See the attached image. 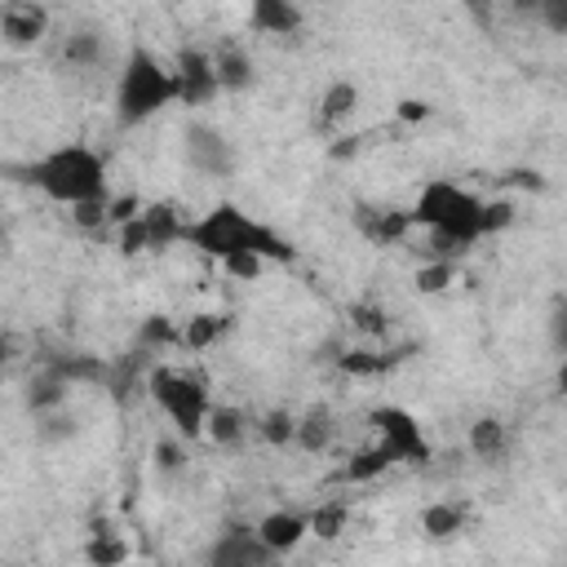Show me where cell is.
Returning <instances> with one entry per match:
<instances>
[{
  "label": "cell",
  "mask_w": 567,
  "mask_h": 567,
  "mask_svg": "<svg viewBox=\"0 0 567 567\" xmlns=\"http://www.w3.org/2000/svg\"><path fill=\"white\" fill-rule=\"evenodd\" d=\"M182 244H186L190 252L208 257V261H226V257H235V252H252V257H261L266 266H270V261L288 266V261L301 257L288 235H279L275 226L257 221V217L244 213L235 199H221V204L204 208L199 217H190L186 230H182Z\"/></svg>",
  "instance_id": "1"
},
{
  "label": "cell",
  "mask_w": 567,
  "mask_h": 567,
  "mask_svg": "<svg viewBox=\"0 0 567 567\" xmlns=\"http://www.w3.org/2000/svg\"><path fill=\"white\" fill-rule=\"evenodd\" d=\"M478 213H483V195H474L447 177L425 182L408 208L412 230H425V239H430L425 257H447V261H461L483 239Z\"/></svg>",
  "instance_id": "2"
},
{
  "label": "cell",
  "mask_w": 567,
  "mask_h": 567,
  "mask_svg": "<svg viewBox=\"0 0 567 567\" xmlns=\"http://www.w3.org/2000/svg\"><path fill=\"white\" fill-rule=\"evenodd\" d=\"M168 106H177V75L173 62H164L155 49L146 44H128L120 75H115V93H111V115L120 128H142L155 115H164Z\"/></svg>",
  "instance_id": "3"
},
{
  "label": "cell",
  "mask_w": 567,
  "mask_h": 567,
  "mask_svg": "<svg viewBox=\"0 0 567 567\" xmlns=\"http://www.w3.org/2000/svg\"><path fill=\"white\" fill-rule=\"evenodd\" d=\"M27 182H31L44 199H53V204H62V208H71V204H80V199L111 195L106 159H102V151H93V146H84V142H62V146L44 151L35 164H27Z\"/></svg>",
  "instance_id": "4"
},
{
  "label": "cell",
  "mask_w": 567,
  "mask_h": 567,
  "mask_svg": "<svg viewBox=\"0 0 567 567\" xmlns=\"http://www.w3.org/2000/svg\"><path fill=\"white\" fill-rule=\"evenodd\" d=\"M146 394H151V403L164 412V421L186 443H199L204 439V421H208L213 394H208V385L195 372H186L177 363H155L146 372Z\"/></svg>",
  "instance_id": "5"
},
{
  "label": "cell",
  "mask_w": 567,
  "mask_h": 567,
  "mask_svg": "<svg viewBox=\"0 0 567 567\" xmlns=\"http://www.w3.org/2000/svg\"><path fill=\"white\" fill-rule=\"evenodd\" d=\"M182 159H186L190 173L213 177V182H226L239 168L235 142L217 124H208V120H186V128H182Z\"/></svg>",
  "instance_id": "6"
},
{
  "label": "cell",
  "mask_w": 567,
  "mask_h": 567,
  "mask_svg": "<svg viewBox=\"0 0 567 567\" xmlns=\"http://www.w3.org/2000/svg\"><path fill=\"white\" fill-rule=\"evenodd\" d=\"M368 425H372L377 443L390 447L394 465H425V461L434 456V447H430V439H425V425H421L408 408H399V403L372 408V412H368Z\"/></svg>",
  "instance_id": "7"
},
{
  "label": "cell",
  "mask_w": 567,
  "mask_h": 567,
  "mask_svg": "<svg viewBox=\"0 0 567 567\" xmlns=\"http://www.w3.org/2000/svg\"><path fill=\"white\" fill-rule=\"evenodd\" d=\"M173 75H177V102L190 106V111H199V106L221 97V84H217V71H213V53L199 49V44H182L177 49Z\"/></svg>",
  "instance_id": "8"
},
{
  "label": "cell",
  "mask_w": 567,
  "mask_h": 567,
  "mask_svg": "<svg viewBox=\"0 0 567 567\" xmlns=\"http://www.w3.org/2000/svg\"><path fill=\"white\" fill-rule=\"evenodd\" d=\"M49 9L40 0H0V40L9 49H35L49 35Z\"/></svg>",
  "instance_id": "9"
},
{
  "label": "cell",
  "mask_w": 567,
  "mask_h": 567,
  "mask_svg": "<svg viewBox=\"0 0 567 567\" xmlns=\"http://www.w3.org/2000/svg\"><path fill=\"white\" fill-rule=\"evenodd\" d=\"M359 102H363V93H359V84L354 80H328V89L319 93V102H315V133H323V137H332L341 124H350L354 120V111H359Z\"/></svg>",
  "instance_id": "10"
},
{
  "label": "cell",
  "mask_w": 567,
  "mask_h": 567,
  "mask_svg": "<svg viewBox=\"0 0 567 567\" xmlns=\"http://www.w3.org/2000/svg\"><path fill=\"white\" fill-rule=\"evenodd\" d=\"M137 226H142V239H146V252H164L173 244H182V230H186V217L173 199H151L137 208Z\"/></svg>",
  "instance_id": "11"
},
{
  "label": "cell",
  "mask_w": 567,
  "mask_h": 567,
  "mask_svg": "<svg viewBox=\"0 0 567 567\" xmlns=\"http://www.w3.org/2000/svg\"><path fill=\"white\" fill-rule=\"evenodd\" d=\"M252 532H257V540L270 549V558L292 554V549L310 536V527H306V514H301V509H270V514H261V518L252 523Z\"/></svg>",
  "instance_id": "12"
},
{
  "label": "cell",
  "mask_w": 567,
  "mask_h": 567,
  "mask_svg": "<svg viewBox=\"0 0 567 567\" xmlns=\"http://www.w3.org/2000/svg\"><path fill=\"white\" fill-rule=\"evenodd\" d=\"M248 27L257 35L284 40V35H297L306 27V13L297 0H248Z\"/></svg>",
  "instance_id": "13"
},
{
  "label": "cell",
  "mask_w": 567,
  "mask_h": 567,
  "mask_svg": "<svg viewBox=\"0 0 567 567\" xmlns=\"http://www.w3.org/2000/svg\"><path fill=\"white\" fill-rule=\"evenodd\" d=\"M208 53H213V71H217L221 93H248L257 84V62H252V53L244 44L226 40V44H217Z\"/></svg>",
  "instance_id": "14"
},
{
  "label": "cell",
  "mask_w": 567,
  "mask_h": 567,
  "mask_svg": "<svg viewBox=\"0 0 567 567\" xmlns=\"http://www.w3.org/2000/svg\"><path fill=\"white\" fill-rule=\"evenodd\" d=\"M354 226H359L363 239H372V244H381V248L403 244V239L412 235L408 208H368V204H359V208H354Z\"/></svg>",
  "instance_id": "15"
},
{
  "label": "cell",
  "mask_w": 567,
  "mask_h": 567,
  "mask_svg": "<svg viewBox=\"0 0 567 567\" xmlns=\"http://www.w3.org/2000/svg\"><path fill=\"white\" fill-rule=\"evenodd\" d=\"M208 558H213V567H261V563H270V549L257 540L252 527H230L208 549Z\"/></svg>",
  "instance_id": "16"
},
{
  "label": "cell",
  "mask_w": 567,
  "mask_h": 567,
  "mask_svg": "<svg viewBox=\"0 0 567 567\" xmlns=\"http://www.w3.org/2000/svg\"><path fill=\"white\" fill-rule=\"evenodd\" d=\"M337 443V416L328 408H306L297 416V430H292V447H301L306 456H319Z\"/></svg>",
  "instance_id": "17"
},
{
  "label": "cell",
  "mask_w": 567,
  "mask_h": 567,
  "mask_svg": "<svg viewBox=\"0 0 567 567\" xmlns=\"http://www.w3.org/2000/svg\"><path fill=\"white\" fill-rule=\"evenodd\" d=\"M470 527V505L465 501H430L421 509V532L430 540H452Z\"/></svg>",
  "instance_id": "18"
},
{
  "label": "cell",
  "mask_w": 567,
  "mask_h": 567,
  "mask_svg": "<svg viewBox=\"0 0 567 567\" xmlns=\"http://www.w3.org/2000/svg\"><path fill=\"white\" fill-rule=\"evenodd\" d=\"M66 399H71V381L58 377L53 368H44L40 377H31V385H27V394H22V408H27L31 416H44V412L66 408Z\"/></svg>",
  "instance_id": "19"
},
{
  "label": "cell",
  "mask_w": 567,
  "mask_h": 567,
  "mask_svg": "<svg viewBox=\"0 0 567 567\" xmlns=\"http://www.w3.org/2000/svg\"><path fill=\"white\" fill-rule=\"evenodd\" d=\"M235 328V319L230 315H221V310H199V315H190L186 323H182V350H213L226 332Z\"/></svg>",
  "instance_id": "20"
},
{
  "label": "cell",
  "mask_w": 567,
  "mask_h": 567,
  "mask_svg": "<svg viewBox=\"0 0 567 567\" xmlns=\"http://www.w3.org/2000/svg\"><path fill=\"white\" fill-rule=\"evenodd\" d=\"M465 443H470V452L478 456V461H501L505 452H509V425L501 421V416H474V425L465 430Z\"/></svg>",
  "instance_id": "21"
},
{
  "label": "cell",
  "mask_w": 567,
  "mask_h": 567,
  "mask_svg": "<svg viewBox=\"0 0 567 567\" xmlns=\"http://www.w3.org/2000/svg\"><path fill=\"white\" fill-rule=\"evenodd\" d=\"M244 434H248V416H244L235 403H213V408H208L204 439H208L213 447H235V443H244Z\"/></svg>",
  "instance_id": "22"
},
{
  "label": "cell",
  "mask_w": 567,
  "mask_h": 567,
  "mask_svg": "<svg viewBox=\"0 0 567 567\" xmlns=\"http://www.w3.org/2000/svg\"><path fill=\"white\" fill-rule=\"evenodd\" d=\"M399 363H403V350H341L337 354V368L346 377H385Z\"/></svg>",
  "instance_id": "23"
},
{
  "label": "cell",
  "mask_w": 567,
  "mask_h": 567,
  "mask_svg": "<svg viewBox=\"0 0 567 567\" xmlns=\"http://www.w3.org/2000/svg\"><path fill=\"white\" fill-rule=\"evenodd\" d=\"M128 540L120 536V532H111L106 523H93V532H89V540H84V558L93 563V567H120V563H128Z\"/></svg>",
  "instance_id": "24"
},
{
  "label": "cell",
  "mask_w": 567,
  "mask_h": 567,
  "mask_svg": "<svg viewBox=\"0 0 567 567\" xmlns=\"http://www.w3.org/2000/svg\"><path fill=\"white\" fill-rule=\"evenodd\" d=\"M390 465H394L390 447H385V443H368L363 452H354V456L341 465V478H346V483H372V478H381Z\"/></svg>",
  "instance_id": "25"
},
{
  "label": "cell",
  "mask_w": 567,
  "mask_h": 567,
  "mask_svg": "<svg viewBox=\"0 0 567 567\" xmlns=\"http://www.w3.org/2000/svg\"><path fill=\"white\" fill-rule=\"evenodd\" d=\"M456 275H461L456 261H447V257H425V261L412 270V288H416L421 297H439V292H447V288L456 284Z\"/></svg>",
  "instance_id": "26"
},
{
  "label": "cell",
  "mask_w": 567,
  "mask_h": 567,
  "mask_svg": "<svg viewBox=\"0 0 567 567\" xmlns=\"http://www.w3.org/2000/svg\"><path fill=\"white\" fill-rule=\"evenodd\" d=\"M102 53H106V40L97 35V31H71L66 40H62V62L66 66H80V71H89V66H97L102 62Z\"/></svg>",
  "instance_id": "27"
},
{
  "label": "cell",
  "mask_w": 567,
  "mask_h": 567,
  "mask_svg": "<svg viewBox=\"0 0 567 567\" xmlns=\"http://www.w3.org/2000/svg\"><path fill=\"white\" fill-rule=\"evenodd\" d=\"M346 523H350V505H346V501H323V505H315V509L306 514V527H310V536H319V540H337V536L346 532Z\"/></svg>",
  "instance_id": "28"
},
{
  "label": "cell",
  "mask_w": 567,
  "mask_h": 567,
  "mask_svg": "<svg viewBox=\"0 0 567 567\" xmlns=\"http://www.w3.org/2000/svg\"><path fill=\"white\" fill-rule=\"evenodd\" d=\"M137 341H142V350H177L182 346V323H173L168 315H146Z\"/></svg>",
  "instance_id": "29"
},
{
  "label": "cell",
  "mask_w": 567,
  "mask_h": 567,
  "mask_svg": "<svg viewBox=\"0 0 567 567\" xmlns=\"http://www.w3.org/2000/svg\"><path fill=\"white\" fill-rule=\"evenodd\" d=\"M350 323L363 337H385L390 332V310L381 301H372V297H359V301H350Z\"/></svg>",
  "instance_id": "30"
},
{
  "label": "cell",
  "mask_w": 567,
  "mask_h": 567,
  "mask_svg": "<svg viewBox=\"0 0 567 567\" xmlns=\"http://www.w3.org/2000/svg\"><path fill=\"white\" fill-rule=\"evenodd\" d=\"M151 456H155V470H159L164 478H177V474L186 470V461H190L182 434H164V439H155V452H151Z\"/></svg>",
  "instance_id": "31"
},
{
  "label": "cell",
  "mask_w": 567,
  "mask_h": 567,
  "mask_svg": "<svg viewBox=\"0 0 567 567\" xmlns=\"http://www.w3.org/2000/svg\"><path fill=\"white\" fill-rule=\"evenodd\" d=\"M292 430H297V416L288 408H270L261 421H257V434L270 443V447H288L292 443Z\"/></svg>",
  "instance_id": "32"
},
{
  "label": "cell",
  "mask_w": 567,
  "mask_h": 567,
  "mask_svg": "<svg viewBox=\"0 0 567 567\" xmlns=\"http://www.w3.org/2000/svg\"><path fill=\"white\" fill-rule=\"evenodd\" d=\"M66 217H71V226H75V230H89V235H97V230H111V226H106V195L71 204V208H66Z\"/></svg>",
  "instance_id": "33"
},
{
  "label": "cell",
  "mask_w": 567,
  "mask_h": 567,
  "mask_svg": "<svg viewBox=\"0 0 567 567\" xmlns=\"http://www.w3.org/2000/svg\"><path fill=\"white\" fill-rule=\"evenodd\" d=\"M75 416L66 412V408H58V412H44V416H35V439L40 443H66V439H75Z\"/></svg>",
  "instance_id": "34"
},
{
  "label": "cell",
  "mask_w": 567,
  "mask_h": 567,
  "mask_svg": "<svg viewBox=\"0 0 567 567\" xmlns=\"http://www.w3.org/2000/svg\"><path fill=\"white\" fill-rule=\"evenodd\" d=\"M514 199H505V195H496V199H483V213H478V226H483V239L487 235H501V230H509L514 226Z\"/></svg>",
  "instance_id": "35"
},
{
  "label": "cell",
  "mask_w": 567,
  "mask_h": 567,
  "mask_svg": "<svg viewBox=\"0 0 567 567\" xmlns=\"http://www.w3.org/2000/svg\"><path fill=\"white\" fill-rule=\"evenodd\" d=\"M230 279H239V284H252V279H261V270H266V261L261 257H252V252H235V257H226V261H217Z\"/></svg>",
  "instance_id": "36"
},
{
  "label": "cell",
  "mask_w": 567,
  "mask_h": 567,
  "mask_svg": "<svg viewBox=\"0 0 567 567\" xmlns=\"http://www.w3.org/2000/svg\"><path fill=\"white\" fill-rule=\"evenodd\" d=\"M137 208H142V199H137L133 190H124V195H115V190H111V195H106V226L115 230V226H120V221H128Z\"/></svg>",
  "instance_id": "37"
},
{
  "label": "cell",
  "mask_w": 567,
  "mask_h": 567,
  "mask_svg": "<svg viewBox=\"0 0 567 567\" xmlns=\"http://www.w3.org/2000/svg\"><path fill=\"white\" fill-rule=\"evenodd\" d=\"M536 22H545V31H554V35H567V0H540Z\"/></svg>",
  "instance_id": "38"
},
{
  "label": "cell",
  "mask_w": 567,
  "mask_h": 567,
  "mask_svg": "<svg viewBox=\"0 0 567 567\" xmlns=\"http://www.w3.org/2000/svg\"><path fill=\"white\" fill-rule=\"evenodd\" d=\"M394 115H399L403 124H425V120L434 115V106H430L425 97H403V102L394 106Z\"/></svg>",
  "instance_id": "39"
},
{
  "label": "cell",
  "mask_w": 567,
  "mask_h": 567,
  "mask_svg": "<svg viewBox=\"0 0 567 567\" xmlns=\"http://www.w3.org/2000/svg\"><path fill=\"white\" fill-rule=\"evenodd\" d=\"M465 13L474 18L478 31H492L496 27V0H465Z\"/></svg>",
  "instance_id": "40"
},
{
  "label": "cell",
  "mask_w": 567,
  "mask_h": 567,
  "mask_svg": "<svg viewBox=\"0 0 567 567\" xmlns=\"http://www.w3.org/2000/svg\"><path fill=\"white\" fill-rule=\"evenodd\" d=\"M22 354V341H18V332H9V328H0V372L13 363Z\"/></svg>",
  "instance_id": "41"
},
{
  "label": "cell",
  "mask_w": 567,
  "mask_h": 567,
  "mask_svg": "<svg viewBox=\"0 0 567 567\" xmlns=\"http://www.w3.org/2000/svg\"><path fill=\"white\" fill-rule=\"evenodd\" d=\"M359 151H363V137H359V133H354V137H337V142L328 146L332 159H350V155H359Z\"/></svg>",
  "instance_id": "42"
},
{
  "label": "cell",
  "mask_w": 567,
  "mask_h": 567,
  "mask_svg": "<svg viewBox=\"0 0 567 567\" xmlns=\"http://www.w3.org/2000/svg\"><path fill=\"white\" fill-rule=\"evenodd\" d=\"M536 4H540V0H505V9H509L514 18H536Z\"/></svg>",
  "instance_id": "43"
},
{
  "label": "cell",
  "mask_w": 567,
  "mask_h": 567,
  "mask_svg": "<svg viewBox=\"0 0 567 567\" xmlns=\"http://www.w3.org/2000/svg\"><path fill=\"white\" fill-rule=\"evenodd\" d=\"M509 182H518V186H532V190H545V177H540V173H514Z\"/></svg>",
  "instance_id": "44"
}]
</instances>
